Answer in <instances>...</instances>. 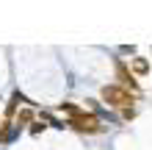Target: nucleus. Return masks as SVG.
I'll use <instances>...</instances> for the list:
<instances>
[{"instance_id": "obj_2", "label": "nucleus", "mask_w": 152, "mask_h": 150, "mask_svg": "<svg viewBox=\"0 0 152 150\" xmlns=\"http://www.w3.org/2000/svg\"><path fill=\"white\" fill-rule=\"evenodd\" d=\"M102 98L108 100L111 106H130L133 103V95L127 89H122V86H105V89H102Z\"/></svg>"}, {"instance_id": "obj_1", "label": "nucleus", "mask_w": 152, "mask_h": 150, "mask_svg": "<svg viewBox=\"0 0 152 150\" xmlns=\"http://www.w3.org/2000/svg\"><path fill=\"white\" fill-rule=\"evenodd\" d=\"M72 111V125L77 131H100V120L94 117V114H83V111H77V109H69Z\"/></svg>"}]
</instances>
